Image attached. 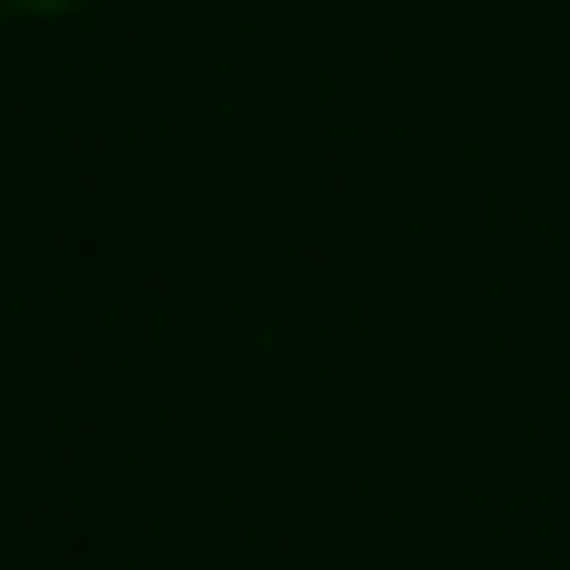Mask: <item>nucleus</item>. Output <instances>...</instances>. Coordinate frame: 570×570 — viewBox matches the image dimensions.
Wrapping results in <instances>:
<instances>
[{"mask_svg":"<svg viewBox=\"0 0 570 570\" xmlns=\"http://www.w3.org/2000/svg\"><path fill=\"white\" fill-rule=\"evenodd\" d=\"M21 11H63V0H21Z\"/></svg>","mask_w":570,"mask_h":570,"instance_id":"nucleus-1","label":"nucleus"}]
</instances>
